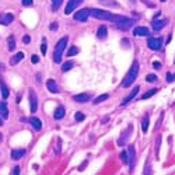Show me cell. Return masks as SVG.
Instances as JSON below:
<instances>
[{"mask_svg":"<svg viewBox=\"0 0 175 175\" xmlns=\"http://www.w3.org/2000/svg\"><path fill=\"white\" fill-rule=\"evenodd\" d=\"M137 74H139V63L134 60L133 65H132L130 69H129V72H127V74L125 76V78H123L122 87L132 86V84H133V81L136 80V77H137Z\"/></svg>","mask_w":175,"mask_h":175,"instance_id":"obj_1","label":"cell"},{"mask_svg":"<svg viewBox=\"0 0 175 175\" xmlns=\"http://www.w3.org/2000/svg\"><path fill=\"white\" fill-rule=\"evenodd\" d=\"M66 45H67V37H63L62 39L57 41V44L55 45V53H53V62L59 63L62 60V53L65 51Z\"/></svg>","mask_w":175,"mask_h":175,"instance_id":"obj_2","label":"cell"},{"mask_svg":"<svg viewBox=\"0 0 175 175\" xmlns=\"http://www.w3.org/2000/svg\"><path fill=\"white\" fill-rule=\"evenodd\" d=\"M90 16H93L94 18H98V20H106V21H112V18H114L112 13L105 11V10H100V8L90 10Z\"/></svg>","mask_w":175,"mask_h":175,"instance_id":"obj_3","label":"cell"},{"mask_svg":"<svg viewBox=\"0 0 175 175\" xmlns=\"http://www.w3.org/2000/svg\"><path fill=\"white\" fill-rule=\"evenodd\" d=\"M147 46L151 49V51H160L161 46H163V38H155V37H151L147 39Z\"/></svg>","mask_w":175,"mask_h":175,"instance_id":"obj_4","label":"cell"},{"mask_svg":"<svg viewBox=\"0 0 175 175\" xmlns=\"http://www.w3.org/2000/svg\"><path fill=\"white\" fill-rule=\"evenodd\" d=\"M134 24V21L130 20V18H126V20L123 21H119V23H115V28L121 29V31H129V29L132 28V25Z\"/></svg>","mask_w":175,"mask_h":175,"instance_id":"obj_5","label":"cell"},{"mask_svg":"<svg viewBox=\"0 0 175 175\" xmlns=\"http://www.w3.org/2000/svg\"><path fill=\"white\" fill-rule=\"evenodd\" d=\"M134 163H136V150H134L133 146H129V150H127V164L130 167V171H133Z\"/></svg>","mask_w":175,"mask_h":175,"instance_id":"obj_6","label":"cell"},{"mask_svg":"<svg viewBox=\"0 0 175 175\" xmlns=\"http://www.w3.org/2000/svg\"><path fill=\"white\" fill-rule=\"evenodd\" d=\"M28 100H29V108H31V112H35L38 108V100L35 97V93H34L32 88H29L28 91Z\"/></svg>","mask_w":175,"mask_h":175,"instance_id":"obj_7","label":"cell"},{"mask_svg":"<svg viewBox=\"0 0 175 175\" xmlns=\"http://www.w3.org/2000/svg\"><path fill=\"white\" fill-rule=\"evenodd\" d=\"M88 17H90V10L88 8H81V10L76 11V14H74V20L76 21H87Z\"/></svg>","mask_w":175,"mask_h":175,"instance_id":"obj_8","label":"cell"},{"mask_svg":"<svg viewBox=\"0 0 175 175\" xmlns=\"http://www.w3.org/2000/svg\"><path fill=\"white\" fill-rule=\"evenodd\" d=\"M139 90H140V87L139 86H136V87H133V90H132L130 93L127 94V97L126 98H123V101H122V105H126V104H129V102L133 100L136 95H137V93H139Z\"/></svg>","mask_w":175,"mask_h":175,"instance_id":"obj_9","label":"cell"},{"mask_svg":"<svg viewBox=\"0 0 175 175\" xmlns=\"http://www.w3.org/2000/svg\"><path fill=\"white\" fill-rule=\"evenodd\" d=\"M80 3H83V0H69V3H67V6L65 8V14H70Z\"/></svg>","mask_w":175,"mask_h":175,"instance_id":"obj_10","label":"cell"},{"mask_svg":"<svg viewBox=\"0 0 175 175\" xmlns=\"http://www.w3.org/2000/svg\"><path fill=\"white\" fill-rule=\"evenodd\" d=\"M14 20V16L11 13H6V14H0V24L3 25H8L11 21Z\"/></svg>","mask_w":175,"mask_h":175,"instance_id":"obj_11","label":"cell"},{"mask_svg":"<svg viewBox=\"0 0 175 175\" xmlns=\"http://www.w3.org/2000/svg\"><path fill=\"white\" fill-rule=\"evenodd\" d=\"M46 88H48L52 94H57V93H59V87H57L56 81H55L53 78H49L48 81H46Z\"/></svg>","mask_w":175,"mask_h":175,"instance_id":"obj_12","label":"cell"},{"mask_svg":"<svg viewBox=\"0 0 175 175\" xmlns=\"http://www.w3.org/2000/svg\"><path fill=\"white\" fill-rule=\"evenodd\" d=\"M167 24H168V20H154L153 23H151L154 31H160V29H163Z\"/></svg>","mask_w":175,"mask_h":175,"instance_id":"obj_13","label":"cell"},{"mask_svg":"<svg viewBox=\"0 0 175 175\" xmlns=\"http://www.w3.org/2000/svg\"><path fill=\"white\" fill-rule=\"evenodd\" d=\"M133 34L136 37H146V35H150V31L146 27H136L133 29Z\"/></svg>","mask_w":175,"mask_h":175,"instance_id":"obj_14","label":"cell"},{"mask_svg":"<svg viewBox=\"0 0 175 175\" xmlns=\"http://www.w3.org/2000/svg\"><path fill=\"white\" fill-rule=\"evenodd\" d=\"M0 93H2V97L6 100V98H8V95H10V91H8L7 86H6V83L3 81V78L0 77Z\"/></svg>","mask_w":175,"mask_h":175,"instance_id":"obj_15","label":"cell"},{"mask_svg":"<svg viewBox=\"0 0 175 175\" xmlns=\"http://www.w3.org/2000/svg\"><path fill=\"white\" fill-rule=\"evenodd\" d=\"M0 116L3 121L8 118V109H7V104L6 102H0Z\"/></svg>","mask_w":175,"mask_h":175,"instance_id":"obj_16","label":"cell"},{"mask_svg":"<svg viewBox=\"0 0 175 175\" xmlns=\"http://www.w3.org/2000/svg\"><path fill=\"white\" fill-rule=\"evenodd\" d=\"M73 100L76 102H87L91 100V95L90 94H77V95H74Z\"/></svg>","mask_w":175,"mask_h":175,"instance_id":"obj_17","label":"cell"},{"mask_svg":"<svg viewBox=\"0 0 175 175\" xmlns=\"http://www.w3.org/2000/svg\"><path fill=\"white\" fill-rule=\"evenodd\" d=\"M25 154V149H16L11 151V158L13 160H20Z\"/></svg>","mask_w":175,"mask_h":175,"instance_id":"obj_18","label":"cell"},{"mask_svg":"<svg viewBox=\"0 0 175 175\" xmlns=\"http://www.w3.org/2000/svg\"><path fill=\"white\" fill-rule=\"evenodd\" d=\"M29 123L32 125V127L35 129V130H41V129H42V122L38 118H35V116L29 118Z\"/></svg>","mask_w":175,"mask_h":175,"instance_id":"obj_19","label":"cell"},{"mask_svg":"<svg viewBox=\"0 0 175 175\" xmlns=\"http://www.w3.org/2000/svg\"><path fill=\"white\" fill-rule=\"evenodd\" d=\"M23 57H24V53H23V52H17L16 55H14V56L10 59V65H11V66H16L17 63H20Z\"/></svg>","mask_w":175,"mask_h":175,"instance_id":"obj_20","label":"cell"},{"mask_svg":"<svg viewBox=\"0 0 175 175\" xmlns=\"http://www.w3.org/2000/svg\"><path fill=\"white\" fill-rule=\"evenodd\" d=\"M106 35H108V29H106L105 25H101V27L98 28V31H97V37H98V39H105Z\"/></svg>","mask_w":175,"mask_h":175,"instance_id":"obj_21","label":"cell"},{"mask_svg":"<svg viewBox=\"0 0 175 175\" xmlns=\"http://www.w3.org/2000/svg\"><path fill=\"white\" fill-rule=\"evenodd\" d=\"M65 116V108L63 106H57L56 109H55V114H53V118L56 119V121H59V119H62Z\"/></svg>","mask_w":175,"mask_h":175,"instance_id":"obj_22","label":"cell"},{"mask_svg":"<svg viewBox=\"0 0 175 175\" xmlns=\"http://www.w3.org/2000/svg\"><path fill=\"white\" fill-rule=\"evenodd\" d=\"M130 133H132V126H129V127H127V132H123L122 136H121V139L118 140L119 146H122L123 143H125V140H127V139H129V134H130Z\"/></svg>","mask_w":175,"mask_h":175,"instance_id":"obj_23","label":"cell"},{"mask_svg":"<svg viewBox=\"0 0 175 175\" xmlns=\"http://www.w3.org/2000/svg\"><path fill=\"white\" fill-rule=\"evenodd\" d=\"M14 48H16V38H14V35H10L7 38V49L11 52V51H14Z\"/></svg>","mask_w":175,"mask_h":175,"instance_id":"obj_24","label":"cell"},{"mask_svg":"<svg viewBox=\"0 0 175 175\" xmlns=\"http://www.w3.org/2000/svg\"><path fill=\"white\" fill-rule=\"evenodd\" d=\"M149 122H150V119H149V116H144L142 121V130L143 133H147V130H149Z\"/></svg>","mask_w":175,"mask_h":175,"instance_id":"obj_25","label":"cell"},{"mask_svg":"<svg viewBox=\"0 0 175 175\" xmlns=\"http://www.w3.org/2000/svg\"><path fill=\"white\" fill-rule=\"evenodd\" d=\"M155 93H158V88H153V90H150V91H147L146 94H143V95H142V100H147V98L153 97Z\"/></svg>","mask_w":175,"mask_h":175,"instance_id":"obj_26","label":"cell"},{"mask_svg":"<svg viewBox=\"0 0 175 175\" xmlns=\"http://www.w3.org/2000/svg\"><path fill=\"white\" fill-rule=\"evenodd\" d=\"M77 53H78V48H77V46H72V48L67 51V56H69V57L76 56Z\"/></svg>","mask_w":175,"mask_h":175,"instance_id":"obj_27","label":"cell"},{"mask_svg":"<svg viewBox=\"0 0 175 175\" xmlns=\"http://www.w3.org/2000/svg\"><path fill=\"white\" fill-rule=\"evenodd\" d=\"M73 67V62H66V63H63L62 65V72H69L70 69Z\"/></svg>","mask_w":175,"mask_h":175,"instance_id":"obj_28","label":"cell"},{"mask_svg":"<svg viewBox=\"0 0 175 175\" xmlns=\"http://www.w3.org/2000/svg\"><path fill=\"white\" fill-rule=\"evenodd\" d=\"M105 100H108V94H102V95H100V97H97L95 100H94V104H100V102H104Z\"/></svg>","mask_w":175,"mask_h":175,"instance_id":"obj_29","label":"cell"},{"mask_svg":"<svg viewBox=\"0 0 175 175\" xmlns=\"http://www.w3.org/2000/svg\"><path fill=\"white\" fill-rule=\"evenodd\" d=\"M74 119H76V122H81V121H84V119H86V115L83 114V112H76Z\"/></svg>","mask_w":175,"mask_h":175,"instance_id":"obj_30","label":"cell"},{"mask_svg":"<svg viewBox=\"0 0 175 175\" xmlns=\"http://www.w3.org/2000/svg\"><path fill=\"white\" fill-rule=\"evenodd\" d=\"M52 8L53 10H57V8L60 7V4L63 3V0H52Z\"/></svg>","mask_w":175,"mask_h":175,"instance_id":"obj_31","label":"cell"},{"mask_svg":"<svg viewBox=\"0 0 175 175\" xmlns=\"http://www.w3.org/2000/svg\"><path fill=\"white\" fill-rule=\"evenodd\" d=\"M146 81H149V83L157 81V76H155V74H147V76H146Z\"/></svg>","mask_w":175,"mask_h":175,"instance_id":"obj_32","label":"cell"},{"mask_svg":"<svg viewBox=\"0 0 175 175\" xmlns=\"http://www.w3.org/2000/svg\"><path fill=\"white\" fill-rule=\"evenodd\" d=\"M121 160H122L123 164H127V153H126V150L121 151Z\"/></svg>","mask_w":175,"mask_h":175,"instance_id":"obj_33","label":"cell"},{"mask_svg":"<svg viewBox=\"0 0 175 175\" xmlns=\"http://www.w3.org/2000/svg\"><path fill=\"white\" fill-rule=\"evenodd\" d=\"M23 42H24L25 45H28L29 42H31V37H29V35H24V37H23Z\"/></svg>","mask_w":175,"mask_h":175,"instance_id":"obj_34","label":"cell"},{"mask_svg":"<svg viewBox=\"0 0 175 175\" xmlns=\"http://www.w3.org/2000/svg\"><path fill=\"white\" fill-rule=\"evenodd\" d=\"M23 6H24V7H29V6H32V0H23Z\"/></svg>","mask_w":175,"mask_h":175,"instance_id":"obj_35","label":"cell"},{"mask_svg":"<svg viewBox=\"0 0 175 175\" xmlns=\"http://www.w3.org/2000/svg\"><path fill=\"white\" fill-rule=\"evenodd\" d=\"M31 62H32V63H38V62H39V56H38V55H32V56H31Z\"/></svg>","mask_w":175,"mask_h":175,"instance_id":"obj_36","label":"cell"},{"mask_svg":"<svg viewBox=\"0 0 175 175\" xmlns=\"http://www.w3.org/2000/svg\"><path fill=\"white\" fill-rule=\"evenodd\" d=\"M167 81L168 83L174 81V74H172V73H167Z\"/></svg>","mask_w":175,"mask_h":175,"instance_id":"obj_37","label":"cell"},{"mask_svg":"<svg viewBox=\"0 0 175 175\" xmlns=\"http://www.w3.org/2000/svg\"><path fill=\"white\" fill-rule=\"evenodd\" d=\"M11 174H13V175H18V174H20V167L13 168V170H11Z\"/></svg>","mask_w":175,"mask_h":175,"instance_id":"obj_38","label":"cell"},{"mask_svg":"<svg viewBox=\"0 0 175 175\" xmlns=\"http://www.w3.org/2000/svg\"><path fill=\"white\" fill-rule=\"evenodd\" d=\"M153 67H154V69H161V63H160V62H154V63H153Z\"/></svg>","mask_w":175,"mask_h":175,"instance_id":"obj_39","label":"cell"},{"mask_svg":"<svg viewBox=\"0 0 175 175\" xmlns=\"http://www.w3.org/2000/svg\"><path fill=\"white\" fill-rule=\"evenodd\" d=\"M41 52H42V55H46V45L45 44L41 45Z\"/></svg>","mask_w":175,"mask_h":175,"instance_id":"obj_40","label":"cell"},{"mask_svg":"<svg viewBox=\"0 0 175 175\" xmlns=\"http://www.w3.org/2000/svg\"><path fill=\"white\" fill-rule=\"evenodd\" d=\"M51 29H52V31H56V29H57V24H56V23H52V24H51Z\"/></svg>","mask_w":175,"mask_h":175,"instance_id":"obj_41","label":"cell"},{"mask_svg":"<svg viewBox=\"0 0 175 175\" xmlns=\"http://www.w3.org/2000/svg\"><path fill=\"white\" fill-rule=\"evenodd\" d=\"M86 165H87V161L84 164H83V165H80V171H83V170H84V168H86Z\"/></svg>","mask_w":175,"mask_h":175,"instance_id":"obj_42","label":"cell"},{"mask_svg":"<svg viewBox=\"0 0 175 175\" xmlns=\"http://www.w3.org/2000/svg\"><path fill=\"white\" fill-rule=\"evenodd\" d=\"M171 39H172V35H168V38H167V44H170V42H171Z\"/></svg>","mask_w":175,"mask_h":175,"instance_id":"obj_43","label":"cell"},{"mask_svg":"<svg viewBox=\"0 0 175 175\" xmlns=\"http://www.w3.org/2000/svg\"><path fill=\"white\" fill-rule=\"evenodd\" d=\"M4 69H6V66H4L3 63H2V62H0V70H4Z\"/></svg>","mask_w":175,"mask_h":175,"instance_id":"obj_44","label":"cell"},{"mask_svg":"<svg viewBox=\"0 0 175 175\" xmlns=\"http://www.w3.org/2000/svg\"><path fill=\"white\" fill-rule=\"evenodd\" d=\"M3 125V119H2V116H0V126Z\"/></svg>","mask_w":175,"mask_h":175,"instance_id":"obj_45","label":"cell"},{"mask_svg":"<svg viewBox=\"0 0 175 175\" xmlns=\"http://www.w3.org/2000/svg\"><path fill=\"white\" fill-rule=\"evenodd\" d=\"M3 142V136H2V133H0V143Z\"/></svg>","mask_w":175,"mask_h":175,"instance_id":"obj_46","label":"cell"},{"mask_svg":"<svg viewBox=\"0 0 175 175\" xmlns=\"http://www.w3.org/2000/svg\"><path fill=\"white\" fill-rule=\"evenodd\" d=\"M161 2H165V0H161Z\"/></svg>","mask_w":175,"mask_h":175,"instance_id":"obj_47","label":"cell"}]
</instances>
